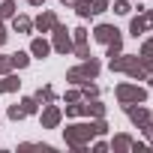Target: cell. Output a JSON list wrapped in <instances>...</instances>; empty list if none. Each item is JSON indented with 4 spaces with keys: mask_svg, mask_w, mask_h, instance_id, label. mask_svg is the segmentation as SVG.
Segmentation results:
<instances>
[{
    "mask_svg": "<svg viewBox=\"0 0 153 153\" xmlns=\"http://www.w3.org/2000/svg\"><path fill=\"white\" fill-rule=\"evenodd\" d=\"M105 132H108V123H105L102 117H96L93 123H72V126H66V129H63V138H66V144H69L72 150H87L90 138L105 135Z\"/></svg>",
    "mask_w": 153,
    "mask_h": 153,
    "instance_id": "cell-1",
    "label": "cell"
},
{
    "mask_svg": "<svg viewBox=\"0 0 153 153\" xmlns=\"http://www.w3.org/2000/svg\"><path fill=\"white\" fill-rule=\"evenodd\" d=\"M108 66H111V72H126L129 78H147L144 57L138 60V54H135V57H129V54H117V57L108 60Z\"/></svg>",
    "mask_w": 153,
    "mask_h": 153,
    "instance_id": "cell-2",
    "label": "cell"
},
{
    "mask_svg": "<svg viewBox=\"0 0 153 153\" xmlns=\"http://www.w3.org/2000/svg\"><path fill=\"white\" fill-rule=\"evenodd\" d=\"M99 72H102V63L93 60V57H87V60H81V66H75V69L66 72V81L69 84H87V81L96 78Z\"/></svg>",
    "mask_w": 153,
    "mask_h": 153,
    "instance_id": "cell-3",
    "label": "cell"
},
{
    "mask_svg": "<svg viewBox=\"0 0 153 153\" xmlns=\"http://www.w3.org/2000/svg\"><path fill=\"white\" fill-rule=\"evenodd\" d=\"M117 99H120V105H138L147 99V90L138 84H117Z\"/></svg>",
    "mask_w": 153,
    "mask_h": 153,
    "instance_id": "cell-4",
    "label": "cell"
},
{
    "mask_svg": "<svg viewBox=\"0 0 153 153\" xmlns=\"http://www.w3.org/2000/svg\"><path fill=\"white\" fill-rule=\"evenodd\" d=\"M51 33H54V45H51V48H54L57 54H69V51H72V36H69V30L57 21Z\"/></svg>",
    "mask_w": 153,
    "mask_h": 153,
    "instance_id": "cell-5",
    "label": "cell"
},
{
    "mask_svg": "<svg viewBox=\"0 0 153 153\" xmlns=\"http://www.w3.org/2000/svg\"><path fill=\"white\" fill-rule=\"evenodd\" d=\"M150 27H153V12H144V15H135V18L129 21V33H132L135 39H138L141 33H147Z\"/></svg>",
    "mask_w": 153,
    "mask_h": 153,
    "instance_id": "cell-6",
    "label": "cell"
},
{
    "mask_svg": "<svg viewBox=\"0 0 153 153\" xmlns=\"http://www.w3.org/2000/svg\"><path fill=\"white\" fill-rule=\"evenodd\" d=\"M126 114H129V120H132L138 129H144V126H147V120L153 117V114H150L144 105H138V108H135V105H126Z\"/></svg>",
    "mask_w": 153,
    "mask_h": 153,
    "instance_id": "cell-7",
    "label": "cell"
},
{
    "mask_svg": "<svg viewBox=\"0 0 153 153\" xmlns=\"http://www.w3.org/2000/svg\"><path fill=\"white\" fill-rule=\"evenodd\" d=\"M93 36H96V42H114V39H120V30L114 27V24H99L96 30H93Z\"/></svg>",
    "mask_w": 153,
    "mask_h": 153,
    "instance_id": "cell-8",
    "label": "cell"
},
{
    "mask_svg": "<svg viewBox=\"0 0 153 153\" xmlns=\"http://www.w3.org/2000/svg\"><path fill=\"white\" fill-rule=\"evenodd\" d=\"M60 117H63V114H60V108L48 102V105H45V111H42V129H54V126L60 123Z\"/></svg>",
    "mask_w": 153,
    "mask_h": 153,
    "instance_id": "cell-9",
    "label": "cell"
},
{
    "mask_svg": "<svg viewBox=\"0 0 153 153\" xmlns=\"http://www.w3.org/2000/svg\"><path fill=\"white\" fill-rule=\"evenodd\" d=\"M54 24H57V15L51 12V9H45L36 21H33V27L39 30V33H48V30H54Z\"/></svg>",
    "mask_w": 153,
    "mask_h": 153,
    "instance_id": "cell-10",
    "label": "cell"
},
{
    "mask_svg": "<svg viewBox=\"0 0 153 153\" xmlns=\"http://www.w3.org/2000/svg\"><path fill=\"white\" fill-rule=\"evenodd\" d=\"M30 54H33V57H39V60H42V57H48V54H51V42H45L42 36H36V39L30 42Z\"/></svg>",
    "mask_w": 153,
    "mask_h": 153,
    "instance_id": "cell-11",
    "label": "cell"
},
{
    "mask_svg": "<svg viewBox=\"0 0 153 153\" xmlns=\"http://www.w3.org/2000/svg\"><path fill=\"white\" fill-rule=\"evenodd\" d=\"M81 114H84V117H105V105L96 102V99H93V102L87 99V105H81Z\"/></svg>",
    "mask_w": 153,
    "mask_h": 153,
    "instance_id": "cell-12",
    "label": "cell"
},
{
    "mask_svg": "<svg viewBox=\"0 0 153 153\" xmlns=\"http://www.w3.org/2000/svg\"><path fill=\"white\" fill-rule=\"evenodd\" d=\"M12 30H18V33H30V30H33V21H30L27 15H18V12H15V15H12Z\"/></svg>",
    "mask_w": 153,
    "mask_h": 153,
    "instance_id": "cell-13",
    "label": "cell"
},
{
    "mask_svg": "<svg viewBox=\"0 0 153 153\" xmlns=\"http://www.w3.org/2000/svg\"><path fill=\"white\" fill-rule=\"evenodd\" d=\"M18 87H21V81H18V75L6 72V75H3V81H0V93H12V90H18Z\"/></svg>",
    "mask_w": 153,
    "mask_h": 153,
    "instance_id": "cell-14",
    "label": "cell"
},
{
    "mask_svg": "<svg viewBox=\"0 0 153 153\" xmlns=\"http://www.w3.org/2000/svg\"><path fill=\"white\" fill-rule=\"evenodd\" d=\"M15 12H18V6L12 3V0H3V3H0V18H3V21H6V18H12Z\"/></svg>",
    "mask_w": 153,
    "mask_h": 153,
    "instance_id": "cell-15",
    "label": "cell"
},
{
    "mask_svg": "<svg viewBox=\"0 0 153 153\" xmlns=\"http://www.w3.org/2000/svg\"><path fill=\"white\" fill-rule=\"evenodd\" d=\"M12 57V66H18V69H24L27 63H30V54L27 51H15V54H9Z\"/></svg>",
    "mask_w": 153,
    "mask_h": 153,
    "instance_id": "cell-16",
    "label": "cell"
},
{
    "mask_svg": "<svg viewBox=\"0 0 153 153\" xmlns=\"http://www.w3.org/2000/svg\"><path fill=\"white\" fill-rule=\"evenodd\" d=\"M33 99H36V102H54L57 96H54V90H51V87H39Z\"/></svg>",
    "mask_w": 153,
    "mask_h": 153,
    "instance_id": "cell-17",
    "label": "cell"
},
{
    "mask_svg": "<svg viewBox=\"0 0 153 153\" xmlns=\"http://www.w3.org/2000/svg\"><path fill=\"white\" fill-rule=\"evenodd\" d=\"M111 147H114V150H132V138H129V135H117V138L111 141Z\"/></svg>",
    "mask_w": 153,
    "mask_h": 153,
    "instance_id": "cell-18",
    "label": "cell"
},
{
    "mask_svg": "<svg viewBox=\"0 0 153 153\" xmlns=\"http://www.w3.org/2000/svg\"><path fill=\"white\" fill-rule=\"evenodd\" d=\"M87 9H90V15H99L108 9V0H87Z\"/></svg>",
    "mask_w": 153,
    "mask_h": 153,
    "instance_id": "cell-19",
    "label": "cell"
},
{
    "mask_svg": "<svg viewBox=\"0 0 153 153\" xmlns=\"http://www.w3.org/2000/svg\"><path fill=\"white\" fill-rule=\"evenodd\" d=\"M6 117H9V120H24L27 114H24V108H21V102H18V105H9V111H6Z\"/></svg>",
    "mask_w": 153,
    "mask_h": 153,
    "instance_id": "cell-20",
    "label": "cell"
},
{
    "mask_svg": "<svg viewBox=\"0 0 153 153\" xmlns=\"http://www.w3.org/2000/svg\"><path fill=\"white\" fill-rule=\"evenodd\" d=\"M15 66H12V57L9 54H0V75H6V72H12Z\"/></svg>",
    "mask_w": 153,
    "mask_h": 153,
    "instance_id": "cell-21",
    "label": "cell"
},
{
    "mask_svg": "<svg viewBox=\"0 0 153 153\" xmlns=\"http://www.w3.org/2000/svg\"><path fill=\"white\" fill-rule=\"evenodd\" d=\"M114 12H117V15H129V12H132L129 0H114Z\"/></svg>",
    "mask_w": 153,
    "mask_h": 153,
    "instance_id": "cell-22",
    "label": "cell"
},
{
    "mask_svg": "<svg viewBox=\"0 0 153 153\" xmlns=\"http://www.w3.org/2000/svg\"><path fill=\"white\" fill-rule=\"evenodd\" d=\"M21 108H24V114H36V108H39V105H36V99H33V96H27V99H21Z\"/></svg>",
    "mask_w": 153,
    "mask_h": 153,
    "instance_id": "cell-23",
    "label": "cell"
},
{
    "mask_svg": "<svg viewBox=\"0 0 153 153\" xmlns=\"http://www.w3.org/2000/svg\"><path fill=\"white\" fill-rule=\"evenodd\" d=\"M123 51V39H114V42H108V57H117Z\"/></svg>",
    "mask_w": 153,
    "mask_h": 153,
    "instance_id": "cell-24",
    "label": "cell"
},
{
    "mask_svg": "<svg viewBox=\"0 0 153 153\" xmlns=\"http://www.w3.org/2000/svg\"><path fill=\"white\" fill-rule=\"evenodd\" d=\"M96 96H99V87H96V84H87L84 93H81V99H96Z\"/></svg>",
    "mask_w": 153,
    "mask_h": 153,
    "instance_id": "cell-25",
    "label": "cell"
},
{
    "mask_svg": "<svg viewBox=\"0 0 153 153\" xmlns=\"http://www.w3.org/2000/svg\"><path fill=\"white\" fill-rule=\"evenodd\" d=\"M63 99H66L69 105H72V102H81V93H78V90H69V93H63Z\"/></svg>",
    "mask_w": 153,
    "mask_h": 153,
    "instance_id": "cell-26",
    "label": "cell"
},
{
    "mask_svg": "<svg viewBox=\"0 0 153 153\" xmlns=\"http://www.w3.org/2000/svg\"><path fill=\"white\" fill-rule=\"evenodd\" d=\"M150 54H153V39H147L144 48H141V57H150Z\"/></svg>",
    "mask_w": 153,
    "mask_h": 153,
    "instance_id": "cell-27",
    "label": "cell"
},
{
    "mask_svg": "<svg viewBox=\"0 0 153 153\" xmlns=\"http://www.w3.org/2000/svg\"><path fill=\"white\" fill-rule=\"evenodd\" d=\"M6 39H9V33L3 30V18H0V48H3V45H6Z\"/></svg>",
    "mask_w": 153,
    "mask_h": 153,
    "instance_id": "cell-28",
    "label": "cell"
},
{
    "mask_svg": "<svg viewBox=\"0 0 153 153\" xmlns=\"http://www.w3.org/2000/svg\"><path fill=\"white\" fill-rule=\"evenodd\" d=\"M93 150H96V153H105V150H108V144H105V141H96V144H93Z\"/></svg>",
    "mask_w": 153,
    "mask_h": 153,
    "instance_id": "cell-29",
    "label": "cell"
},
{
    "mask_svg": "<svg viewBox=\"0 0 153 153\" xmlns=\"http://www.w3.org/2000/svg\"><path fill=\"white\" fill-rule=\"evenodd\" d=\"M144 69L153 75V54H150V57H144Z\"/></svg>",
    "mask_w": 153,
    "mask_h": 153,
    "instance_id": "cell-30",
    "label": "cell"
},
{
    "mask_svg": "<svg viewBox=\"0 0 153 153\" xmlns=\"http://www.w3.org/2000/svg\"><path fill=\"white\" fill-rule=\"evenodd\" d=\"M144 132H147V135H150V141H153V117L147 120V126H144Z\"/></svg>",
    "mask_w": 153,
    "mask_h": 153,
    "instance_id": "cell-31",
    "label": "cell"
},
{
    "mask_svg": "<svg viewBox=\"0 0 153 153\" xmlns=\"http://www.w3.org/2000/svg\"><path fill=\"white\" fill-rule=\"evenodd\" d=\"M60 3H63V6H72V9H75V3H78V0H60Z\"/></svg>",
    "mask_w": 153,
    "mask_h": 153,
    "instance_id": "cell-32",
    "label": "cell"
},
{
    "mask_svg": "<svg viewBox=\"0 0 153 153\" xmlns=\"http://www.w3.org/2000/svg\"><path fill=\"white\" fill-rule=\"evenodd\" d=\"M27 3H30V6H42V3H45V0H27Z\"/></svg>",
    "mask_w": 153,
    "mask_h": 153,
    "instance_id": "cell-33",
    "label": "cell"
},
{
    "mask_svg": "<svg viewBox=\"0 0 153 153\" xmlns=\"http://www.w3.org/2000/svg\"><path fill=\"white\" fill-rule=\"evenodd\" d=\"M147 81H150V87H153V75H150V78H147Z\"/></svg>",
    "mask_w": 153,
    "mask_h": 153,
    "instance_id": "cell-34",
    "label": "cell"
},
{
    "mask_svg": "<svg viewBox=\"0 0 153 153\" xmlns=\"http://www.w3.org/2000/svg\"><path fill=\"white\" fill-rule=\"evenodd\" d=\"M150 12H153V9H150Z\"/></svg>",
    "mask_w": 153,
    "mask_h": 153,
    "instance_id": "cell-35",
    "label": "cell"
}]
</instances>
